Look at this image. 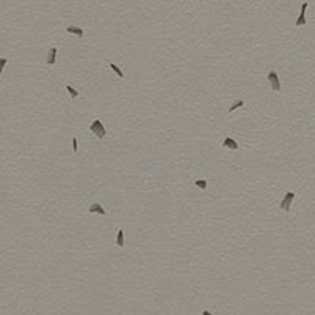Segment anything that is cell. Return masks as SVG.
<instances>
[{
  "mask_svg": "<svg viewBox=\"0 0 315 315\" xmlns=\"http://www.w3.org/2000/svg\"><path fill=\"white\" fill-rule=\"evenodd\" d=\"M90 129H92V133H95V134H96V137H98V139H104V137H106V134H107V129L103 126V123H101L99 120H95V122L92 123Z\"/></svg>",
  "mask_w": 315,
  "mask_h": 315,
  "instance_id": "1",
  "label": "cell"
},
{
  "mask_svg": "<svg viewBox=\"0 0 315 315\" xmlns=\"http://www.w3.org/2000/svg\"><path fill=\"white\" fill-rule=\"evenodd\" d=\"M268 81H269V84H271V88H273L274 92H279V90H280V81H279L277 73L269 71V73H268Z\"/></svg>",
  "mask_w": 315,
  "mask_h": 315,
  "instance_id": "2",
  "label": "cell"
},
{
  "mask_svg": "<svg viewBox=\"0 0 315 315\" xmlns=\"http://www.w3.org/2000/svg\"><path fill=\"white\" fill-rule=\"evenodd\" d=\"M293 199H295V192H287L285 197H284V200L280 202V208L284 210V211H290V205H291Z\"/></svg>",
  "mask_w": 315,
  "mask_h": 315,
  "instance_id": "3",
  "label": "cell"
},
{
  "mask_svg": "<svg viewBox=\"0 0 315 315\" xmlns=\"http://www.w3.org/2000/svg\"><path fill=\"white\" fill-rule=\"evenodd\" d=\"M307 6H309V3H302V6H301V13H299V16H298V19H296V22H295V25H306L307 24V21H306V9H307Z\"/></svg>",
  "mask_w": 315,
  "mask_h": 315,
  "instance_id": "4",
  "label": "cell"
},
{
  "mask_svg": "<svg viewBox=\"0 0 315 315\" xmlns=\"http://www.w3.org/2000/svg\"><path fill=\"white\" fill-rule=\"evenodd\" d=\"M55 60H57V47H52V49H49V54L46 57V63L47 65H54Z\"/></svg>",
  "mask_w": 315,
  "mask_h": 315,
  "instance_id": "5",
  "label": "cell"
},
{
  "mask_svg": "<svg viewBox=\"0 0 315 315\" xmlns=\"http://www.w3.org/2000/svg\"><path fill=\"white\" fill-rule=\"evenodd\" d=\"M222 147H224V148H230V150H238V144L235 142V139H232V137L224 139Z\"/></svg>",
  "mask_w": 315,
  "mask_h": 315,
  "instance_id": "6",
  "label": "cell"
},
{
  "mask_svg": "<svg viewBox=\"0 0 315 315\" xmlns=\"http://www.w3.org/2000/svg\"><path fill=\"white\" fill-rule=\"evenodd\" d=\"M66 32H68V33H74V35H77L79 38H82V36H84V28H81V27L69 25V27H66Z\"/></svg>",
  "mask_w": 315,
  "mask_h": 315,
  "instance_id": "7",
  "label": "cell"
},
{
  "mask_svg": "<svg viewBox=\"0 0 315 315\" xmlns=\"http://www.w3.org/2000/svg\"><path fill=\"white\" fill-rule=\"evenodd\" d=\"M88 211H90V213H98V214H106L104 208H103V206H101L99 203H93V205H90Z\"/></svg>",
  "mask_w": 315,
  "mask_h": 315,
  "instance_id": "8",
  "label": "cell"
},
{
  "mask_svg": "<svg viewBox=\"0 0 315 315\" xmlns=\"http://www.w3.org/2000/svg\"><path fill=\"white\" fill-rule=\"evenodd\" d=\"M117 244L120 246V247L125 244V240H123V229L118 230V235H117Z\"/></svg>",
  "mask_w": 315,
  "mask_h": 315,
  "instance_id": "9",
  "label": "cell"
},
{
  "mask_svg": "<svg viewBox=\"0 0 315 315\" xmlns=\"http://www.w3.org/2000/svg\"><path fill=\"white\" fill-rule=\"evenodd\" d=\"M195 186L200 189H206L208 188V183H206V180H195Z\"/></svg>",
  "mask_w": 315,
  "mask_h": 315,
  "instance_id": "10",
  "label": "cell"
},
{
  "mask_svg": "<svg viewBox=\"0 0 315 315\" xmlns=\"http://www.w3.org/2000/svg\"><path fill=\"white\" fill-rule=\"evenodd\" d=\"M243 104H244V101H243V99H238L236 103H233V104L230 106V109H229V112H233L235 109H238V107H241Z\"/></svg>",
  "mask_w": 315,
  "mask_h": 315,
  "instance_id": "11",
  "label": "cell"
},
{
  "mask_svg": "<svg viewBox=\"0 0 315 315\" xmlns=\"http://www.w3.org/2000/svg\"><path fill=\"white\" fill-rule=\"evenodd\" d=\"M109 65H111V68H112V69H114V71L117 73V76H118V77H123V71H122L120 68H118L115 63H109Z\"/></svg>",
  "mask_w": 315,
  "mask_h": 315,
  "instance_id": "12",
  "label": "cell"
},
{
  "mask_svg": "<svg viewBox=\"0 0 315 315\" xmlns=\"http://www.w3.org/2000/svg\"><path fill=\"white\" fill-rule=\"evenodd\" d=\"M66 90H68V93L71 95V98H77V95H79V93H77V90L73 88L71 85H68V87H66Z\"/></svg>",
  "mask_w": 315,
  "mask_h": 315,
  "instance_id": "13",
  "label": "cell"
},
{
  "mask_svg": "<svg viewBox=\"0 0 315 315\" xmlns=\"http://www.w3.org/2000/svg\"><path fill=\"white\" fill-rule=\"evenodd\" d=\"M73 150H74V153H77V139H73Z\"/></svg>",
  "mask_w": 315,
  "mask_h": 315,
  "instance_id": "14",
  "label": "cell"
},
{
  "mask_svg": "<svg viewBox=\"0 0 315 315\" xmlns=\"http://www.w3.org/2000/svg\"><path fill=\"white\" fill-rule=\"evenodd\" d=\"M5 65H6V60H5V58H0V74H2V69H3Z\"/></svg>",
  "mask_w": 315,
  "mask_h": 315,
  "instance_id": "15",
  "label": "cell"
},
{
  "mask_svg": "<svg viewBox=\"0 0 315 315\" xmlns=\"http://www.w3.org/2000/svg\"><path fill=\"white\" fill-rule=\"evenodd\" d=\"M202 315H213V313H210V310H203Z\"/></svg>",
  "mask_w": 315,
  "mask_h": 315,
  "instance_id": "16",
  "label": "cell"
}]
</instances>
